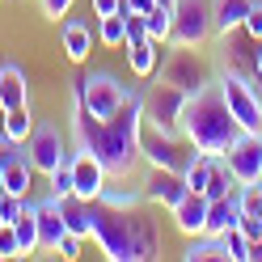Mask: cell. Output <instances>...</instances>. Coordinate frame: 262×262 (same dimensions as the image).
Segmentation results:
<instances>
[{"label":"cell","instance_id":"6da1fadb","mask_svg":"<svg viewBox=\"0 0 262 262\" xmlns=\"http://www.w3.org/2000/svg\"><path fill=\"white\" fill-rule=\"evenodd\" d=\"M140 123H144V93L131 89V97L110 114V119H93L72 97V119H68V131H72V144L76 148L93 152L97 161L106 165L110 178L127 182L140 165Z\"/></svg>","mask_w":262,"mask_h":262},{"label":"cell","instance_id":"7a4b0ae2","mask_svg":"<svg viewBox=\"0 0 262 262\" xmlns=\"http://www.w3.org/2000/svg\"><path fill=\"white\" fill-rule=\"evenodd\" d=\"M93 241L110 262H152L161 258V233L136 207H110L93 199Z\"/></svg>","mask_w":262,"mask_h":262},{"label":"cell","instance_id":"3957f363","mask_svg":"<svg viewBox=\"0 0 262 262\" xmlns=\"http://www.w3.org/2000/svg\"><path fill=\"white\" fill-rule=\"evenodd\" d=\"M182 136L190 148H199L207 157H224L233 148V140L241 136L237 119L228 114V102L216 80H207L203 89H194L186 97V110H182Z\"/></svg>","mask_w":262,"mask_h":262},{"label":"cell","instance_id":"277c9868","mask_svg":"<svg viewBox=\"0 0 262 262\" xmlns=\"http://www.w3.org/2000/svg\"><path fill=\"white\" fill-rule=\"evenodd\" d=\"M72 97L93 114V119H110V114L131 97V89L110 72H85V76L72 80Z\"/></svg>","mask_w":262,"mask_h":262},{"label":"cell","instance_id":"5b68a950","mask_svg":"<svg viewBox=\"0 0 262 262\" xmlns=\"http://www.w3.org/2000/svg\"><path fill=\"white\" fill-rule=\"evenodd\" d=\"M216 85H220L224 102H228V114L237 119V127H241V131H254V136H262V97H258V89H254V80H250V76H241V72L220 68Z\"/></svg>","mask_w":262,"mask_h":262},{"label":"cell","instance_id":"8992f818","mask_svg":"<svg viewBox=\"0 0 262 262\" xmlns=\"http://www.w3.org/2000/svg\"><path fill=\"white\" fill-rule=\"evenodd\" d=\"M186 97L178 85H169V80H152L148 93H144V123H152L161 131H169V136H182V110H186ZM186 140V136H182Z\"/></svg>","mask_w":262,"mask_h":262},{"label":"cell","instance_id":"52a82bcc","mask_svg":"<svg viewBox=\"0 0 262 262\" xmlns=\"http://www.w3.org/2000/svg\"><path fill=\"white\" fill-rule=\"evenodd\" d=\"M157 76L169 80V85H178L182 93H194V89H203L211 80V68H207V59L199 55V47H173L169 42V51L161 55Z\"/></svg>","mask_w":262,"mask_h":262},{"label":"cell","instance_id":"ba28073f","mask_svg":"<svg viewBox=\"0 0 262 262\" xmlns=\"http://www.w3.org/2000/svg\"><path fill=\"white\" fill-rule=\"evenodd\" d=\"M140 157L148 161V165H161V169H178L182 173L190 165L194 148L182 140V136H169V131H161L152 123H140Z\"/></svg>","mask_w":262,"mask_h":262},{"label":"cell","instance_id":"9c48e42d","mask_svg":"<svg viewBox=\"0 0 262 262\" xmlns=\"http://www.w3.org/2000/svg\"><path fill=\"white\" fill-rule=\"evenodd\" d=\"M207 38H216L211 0H178L173 5V26H169V42L173 47H203Z\"/></svg>","mask_w":262,"mask_h":262},{"label":"cell","instance_id":"30bf717a","mask_svg":"<svg viewBox=\"0 0 262 262\" xmlns=\"http://www.w3.org/2000/svg\"><path fill=\"white\" fill-rule=\"evenodd\" d=\"M26 157H30V165H34V173H51L72 157L68 152V136H63L55 123H38L30 131V140H26Z\"/></svg>","mask_w":262,"mask_h":262},{"label":"cell","instance_id":"8fae6325","mask_svg":"<svg viewBox=\"0 0 262 262\" xmlns=\"http://www.w3.org/2000/svg\"><path fill=\"white\" fill-rule=\"evenodd\" d=\"M224 165L237 178V186H262V136L241 131L233 140V148L224 152Z\"/></svg>","mask_w":262,"mask_h":262},{"label":"cell","instance_id":"7c38bea8","mask_svg":"<svg viewBox=\"0 0 262 262\" xmlns=\"http://www.w3.org/2000/svg\"><path fill=\"white\" fill-rule=\"evenodd\" d=\"M186 178L178 173V169H161V165H148V173L140 178V199L148 203V207H165L173 211L178 203H182V194H186Z\"/></svg>","mask_w":262,"mask_h":262},{"label":"cell","instance_id":"4fadbf2b","mask_svg":"<svg viewBox=\"0 0 262 262\" xmlns=\"http://www.w3.org/2000/svg\"><path fill=\"white\" fill-rule=\"evenodd\" d=\"M106 186H110V173H106L102 161L93 152H85V148H72V194H80V199H102Z\"/></svg>","mask_w":262,"mask_h":262},{"label":"cell","instance_id":"5bb4252c","mask_svg":"<svg viewBox=\"0 0 262 262\" xmlns=\"http://www.w3.org/2000/svg\"><path fill=\"white\" fill-rule=\"evenodd\" d=\"M169 216H173V228L182 237H203L207 233V194L203 190H186L182 203H178Z\"/></svg>","mask_w":262,"mask_h":262},{"label":"cell","instance_id":"9a60e30c","mask_svg":"<svg viewBox=\"0 0 262 262\" xmlns=\"http://www.w3.org/2000/svg\"><path fill=\"white\" fill-rule=\"evenodd\" d=\"M34 211H38V250L42 254H55L59 250V237L68 233L63 211H59V199H55V194H47L42 203H34Z\"/></svg>","mask_w":262,"mask_h":262},{"label":"cell","instance_id":"2e32d148","mask_svg":"<svg viewBox=\"0 0 262 262\" xmlns=\"http://www.w3.org/2000/svg\"><path fill=\"white\" fill-rule=\"evenodd\" d=\"M254 51H258V38H250L245 30H233V34H224V55H220L224 63H220V68L250 76L254 72Z\"/></svg>","mask_w":262,"mask_h":262},{"label":"cell","instance_id":"e0dca14e","mask_svg":"<svg viewBox=\"0 0 262 262\" xmlns=\"http://www.w3.org/2000/svg\"><path fill=\"white\" fill-rule=\"evenodd\" d=\"M241 224V190H228L220 199H207V233L220 237L224 228Z\"/></svg>","mask_w":262,"mask_h":262},{"label":"cell","instance_id":"ac0fdd59","mask_svg":"<svg viewBox=\"0 0 262 262\" xmlns=\"http://www.w3.org/2000/svg\"><path fill=\"white\" fill-rule=\"evenodd\" d=\"M161 55H165V42H157V38L131 42V47H127V68L136 72L140 80H152L157 68H161Z\"/></svg>","mask_w":262,"mask_h":262},{"label":"cell","instance_id":"d6986e66","mask_svg":"<svg viewBox=\"0 0 262 262\" xmlns=\"http://www.w3.org/2000/svg\"><path fill=\"white\" fill-rule=\"evenodd\" d=\"M30 106V80L17 63H0V110Z\"/></svg>","mask_w":262,"mask_h":262},{"label":"cell","instance_id":"ffe728a7","mask_svg":"<svg viewBox=\"0 0 262 262\" xmlns=\"http://www.w3.org/2000/svg\"><path fill=\"white\" fill-rule=\"evenodd\" d=\"M59 211H63V224H68V233H76L80 241H89V237H93V199L68 194V199H59Z\"/></svg>","mask_w":262,"mask_h":262},{"label":"cell","instance_id":"44dd1931","mask_svg":"<svg viewBox=\"0 0 262 262\" xmlns=\"http://www.w3.org/2000/svg\"><path fill=\"white\" fill-rule=\"evenodd\" d=\"M59 38H63V51H68L72 63H85V59H89V51H93V30H89L85 21L68 17V21L59 26Z\"/></svg>","mask_w":262,"mask_h":262},{"label":"cell","instance_id":"7402d4cb","mask_svg":"<svg viewBox=\"0 0 262 262\" xmlns=\"http://www.w3.org/2000/svg\"><path fill=\"white\" fill-rule=\"evenodd\" d=\"M254 0H211V26H216V38L233 34V30H241L245 13H250Z\"/></svg>","mask_w":262,"mask_h":262},{"label":"cell","instance_id":"603a6c76","mask_svg":"<svg viewBox=\"0 0 262 262\" xmlns=\"http://www.w3.org/2000/svg\"><path fill=\"white\" fill-rule=\"evenodd\" d=\"M13 233H17V245H21V258H30V254H38V211H34V203L26 199V207H21V216L13 220Z\"/></svg>","mask_w":262,"mask_h":262},{"label":"cell","instance_id":"cb8c5ba5","mask_svg":"<svg viewBox=\"0 0 262 262\" xmlns=\"http://www.w3.org/2000/svg\"><path fill=\"white\" fill-rule=\"evenodd\" d=\"M30 178H34V165H30V157H26V152H13V157H9V165H5V190H9V194H21V199H26Z\"/></svg>","mask_w":262,"mask_h":262},{"label":"cell","instance_id":"d4e9b609","mask_svg":"<svg viewBox=\"0 0 262 262\" xmlns=\"http://www.w3.org/2000/svg\"><path fill=\"white\" fill-rule=\"evenodd\" d=\"M5 136L13 140V144H26L30 140V131H34V114H30V106H13V110H5Z\"/></svg>","mask_w":262,"mask_h":262},{"label":"cell","instance_id":"484cf974","mask_svg":"<svg viewBox=\"0 0 262 262\" xmlns=\"http://www.w3.org/2000/svg\"><path fill=\"white\" fill-rule=\"evenodd\" d=\"M97 38L106 47H123L127 42V9L110 13V17H97Z\"/></svg>","mask_w":262,"mask_h":262},{"label":"cell","instance_id":"4316f807","mask_svg":"<svg viewBox=\"0 0 262 262\" xmlns=\"http://www.w3.org/2000/svg\"><path fill=\"white\" fill-rule=\"evenodd\" d=\"M182 258L186 262H211V258H224V245H220V237L203 233V237H190V245L182 250Z\"/></svg>","mask_w":262,"mask_h":262},{"label":"cell","instance_id":"83f0119b","mask_svg":"<svg viewBox=\"0 0 262 262\" xmlns=\"http://www.w3.org/2000/svg\"><path fill=\"white\" fill-rule=\"evenodd\" d=\"M169 26H173V9H165V5H152L148 13H144V30H148V38L165 42V47H169Z\"/></svg>","mask_w":262,"mask_h":262},{"label":"cell","instance_id":"f1b7e54d","mask_svg":"<svg viewBox=\"0 0 262 262\" xmlns=\"http://www.w3.org/2000/svg\"><path fill=\"white\" fill-rule=\"evenodd\" d=\"M220 245H224V262H250V237L241 233V224L237 228H224L220 233Z\"/></svg>","mask_w":262,"mask_h":262},{"label":"cell","instance_id":"f546056e","mask_svg":"<svg viewBox=\"0 0 262 262\" xmlns=\"http://www.w3.org/2000/svg\"><path fill=\"white\" fill-rule=\"evenodd\" d=\"M228 190H241V186H237V178L228 173V165H224V157H216V165H211V178H207V186H203V194H207V199H220V194H228Z\"/></svg>","mask_w":262,"mask_h":262},{"label":"cell","instance_id":"4dcf8cb0","mask_svg":"<svg viewBox=\"0 0 262 262\" xmlns=\"http://www.w3.org/2000/svg\"><path fill=\"white\" fill-rule=\"evenodd\" d=\"M211 165H216V157H207V152H199V148H194L190 165L182 169L186 186H190V190H203V186H207V178H211Z\"/></svg>","mask_w":262,"mask_h":262},{"label":"cell","instance_id":"1f68e13d","mask_svg":"<svg viewBox=\"0 0 262 262\" xmlns=\"http://www.w3.org/2000/svg\"><path fill=\"white\" fill-rule=\"evenodd\" d=\"M47 182H51V194H55V199H68V194H72V157L63 161L59 169L47 173Z\"/></svg>","mask_w":262,"mask_h":262},{"label":"cell","instance_id":"d6a6232c","mask_svg":"<svg viewBox=\"0 0 262 262\" xmlns=\"http://www.w3.org/2000/svg\"><path fill=\"white\" fill-rule=\"evenodd\" d=\"M102 203H110V207H140L144 199H140V186H136V190H114V186H106V190H102Z\"/></svg>","mask_w":262,"mask_h":262},{"label":"cell","instance_id":"836d02e7","mask_svg":"<svg viewBox=\"0 0 262 262\" xmlns=\"http://www.w3.org/2000/svg\"><path fill=\"white\" fill-rule=\"evenodd\" d=\"M21 207H26V199H21V194L0 190V224H13V220L21 216Z\"/></svg>","mask_w":262,"mask_h":262},{"label":"cell","instance_id":"e575fe53","mask_svg":"<svg viewBox=\"0 0 262 262\" xmlns=\"http://www.w3.org/2000/svg\"><path fill=\"white\" fill-rule=\"evenodd\" d=\"M0 258H5V262L21 258V245H17V233H13V224H0Z\"/></svg>","mask_w":262,"mask_h":262},{"label":"cell","instance_id":"d590c367","mask_svg":"<svg viewBox=\"0 0 262 262\" xmlns=\"http://www.w3.org/2000/svg\"><path fill=\"white\" fill-rule=\"evenodd\" d=\"M241 30H245L250 38H258V42H262V0H254V5H250V13H245Z\"/></svg>","mask_w":262,"mask_h":262},{"label":"cell","instance_id":"8d00e7d4","mask_svg":"<svg viewBox=\"0 0 262 262\" xmlns=\"http://www.w3.org/2000/svg\"><path fill=\"white\" fill-rule=\"evenodd\" d=\"M38 9H42V17H51V21H59V17H68L72 0H38Z\"/></svg>","mask_w":262,"mask_h":262},{"label":"cell","instance_id":"74e56055","mask_svg":"<svg viewBox=\"0 0 262 262\" xmlns=\"http://www.w3.org/2000/svg\"><path fill=\"white\" fill-rule=\"evenodd\" d=\"M55 254H59V258H68V262H76V258H80V237H76V233H63Z\"/></svg>","mask_w":262,"mask_h":262},{"label":"cell","instance_id":"f35d334b","mask_svg":"<svg viewBox=\"0 0 262 262\" xmlns=\"http://www.w3.org/2000/svg\"><path fill=\"white\" fill-rule=\"evenodd\" d=\"M119 9H123V0H93V17H110Z\"/></svg>","mask_w":262,"mask_h":262},{"label":"cell","instance_id":"ab89813d","mask_svg":"<svg viewBox=\"0 0 262 262\" xmlns=\"http://www.w3.org/2000/svg\"><path fill=\"white\" fill-rule=\"evenodd\" d=\"M241 233L250 237V241H258V237H262V220H258V216H241Z\"/></svg>","mask_w":262,"mask_h":262},{"label":"cell","instance_id":"60d3db41","mask_svg":"<svg viewBox=\"0 0 262 262\" xmlns=\"http://www.w3.org/2000/svg\"><path fill=\"white\" fill-rule=\"evenodd\" d=\"M250 80H254V89H258V97H262V42H258V51H254V72H250Z\"/></svg>","mask_w":262,"mask_h":262},{"label":"cell","instance_id":"b9f144b4","mask_svg":"<svg viewBox=\"0 0 262 262\" xmlns=\"http://www.w3.org/2000/svg\"><path fill=\"white\" fill-rule=\"evenodd\" d=\"M152 5H157V0H123V9H127V13H148Z\"/></svg>","mask_w":262,"mask_h":262},{"label":"cell","instance_id":"7bdbcfd3","mask_svg":"<svg viewBox=\"0 0 262 262\" xmlns=\"http://www.w3.org/2000/svg\"><path fill=\"white\" fill-rule=\"evenodd\" d=\"M250 262H262V237H258V241L250 245Z\"/></svg>","mask_w":262,"mask_h":262},{"label":"cell","instance_id":"ee69618b","mask_svg":"<svg viewBox=\"0 0 262 262\" xmlns=\"http://www.w3.org/2000/svg\"><path fill=\"white\" fill-rule=\"evenodd\" d=\"M157 5H165V9H173V5H178V0H157Z\"/></svg>","mask_w":262,"mask_h":262}]
</instances>
